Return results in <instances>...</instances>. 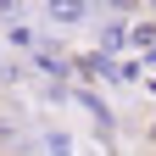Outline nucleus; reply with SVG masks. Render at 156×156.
I'll return each mask as SVG.
<instances>
[{
  "label": "nucleus",
  "mask_w": 156,
  "mask_h": 156,
  "mask_svg": "<svg viewBox=\"0 0 156 156\" xmlns=\"http://www.w3.org/2000/svg\"><path fill=\"white\" fill-rule=\"evenodd\" d=\"M145 11H151V17H156V0H145Z\"/></svg>",
  "instance_id": "obj_3"
},
{
  "label": "nucleus",
  "mask_w": 156,
  "mask_h": 156,
  "mask_svg": "<svg viewBox=\"0 0 156 156\" xmlns=\"http://www.w3.org/2000/svg\"><path fill=\"white\" fill-rule=\"evenodd\" d=\"M95 6H101V11H112L117 23H123V17H134V11H145V0H95Z\"/></svg>",
  "instance_id": "obj_2"
},
{
  "label": "nucleus",
  "mask_w": 156,
  "mask_h": 156,
  "mask_svg": "<svg viewBox=\"0 0 156 156\" xmlns=\"http://www.w3.org/2000/svg\"><path fill=\"white\" fill-rule=\"evenodd\" d=\"M89 6H95V0H39L45 23H50V28H62V34L84 28V23H89Z\"/></svg>",
  "instance_id": "obj_1"
}]
</instances>
